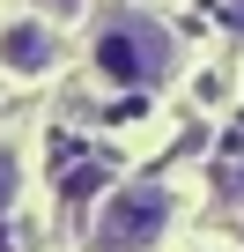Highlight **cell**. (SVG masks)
Wrapping results in <instances>:
<instances>
[{
	"label": "cell",
	"mask_w": 244,
	"mask_h": 252,
	"mask_svg": "<svg viewBox=\"0 0 244 252\" xmlns=\"http://www.w3.org/2000/svg\"><path fill=\"white\" fill-rule=\"evenodd\" d=\"M163 230H170V193H163V186H126V193L104 200L89 245H96V252H148Z\"/></svg>",
	"instance_id": "cell-2"
},
{
	"label": "cell",
	"mask_w": 244,
	"mask_h": 252,
	"mask_svg": "<svg viewBox=\"0 0 244 252\" xmlns=\"http://www.w3.org/2000/svg\"><path fill=\"white\" fill-rule=\"evenodd\" d=\"M15 186H23V163L0 149V215H8V200H15Z\"/></svg>",
	"instance_id": "cell-4"
},
{
	"label": "cell",
	"mask_w": 244,
	"mask_h": 252,
	"mask_svg": "<svg viewBox=\"0 0 244 252\" xmlns=\"http://www.w3.org/2000/svg\"><path fill=\"white\" fill-rule=\"evenodd\" d=\"M89 60H96V74H104V82H118V89H148V82H163V74H170L178 45H170V30H163L156 15H141V8H111V15L96 23Z\"/></svg>",
	"instance_id": "cell-1"
},
{
	"label": "cell",
	"mask_w": 244,
	"mask_h": 252,
	"mask_svg": "<svg viewBox=\"0 0 244 252\" xmlns=\"http://www.w3.org/2000/svg\"><path fill=\"white\" fill-rule=\"evenodd\" d=\"M37 8H52V15H74V8H81V0H37Z\"/></svg>",
	"instance_id": "cell-5"
},
{
	"label": "cell",
	"mask_w": 244,
	"mask_h": 252,
	"mask_svg": "<svg viewBox=\"0 0 244 252\" xmlns=\"http://www.w3.org/2000/svg\"><path fill=\"white\" fill-rule=\"evenodd\" d=\"M52 60H59L52 23H37V15H23V23H0V67H8V74H45Z\"/></svg>",
	"instance_id": "cell-3"
}]
</instances>
